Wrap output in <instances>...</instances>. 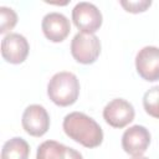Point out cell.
I'll return each instance as SVG.
<instances>
[{"label":"cell","mask_w":159,"mask_h":159,"mask_svg":"<svg viewBox=\"0 0 159 159\" xmlns=\"http://www.w3.org/2000/svg\"><path fill=\"white\" fill-rule=\"evenodd\" d=\"M62 127L71 139L86 148H96L103 142V130L101 125L82 112L68 113L63 118Z\"/></svg>","instance_id":"1"},{"label":"cell","mask_w":159,"mask_h":159,"mask_svg":"<svg viewBox=\"0 0 159 159\" xmlns=\"http://www.w3.org/2000/svg\"><path fill=\"white\" fill-rule=\"evenodd\" d=\"M47 94L50 99L60 107L73 104L80 96V82L77 76L67 71L55 73L48 81Z\"/></svg>","instance_id":"2"},{"label":"cell","mask_w":159,"mask_h":159,"mask_svg":"<svg viewBox=\"0 0 159 159\" xmlns=\"http://www.w3.org/2000/svg\"><path fill=\"white\" fill-rule=\"evenodd\" d=\"M71 53L77 62L91 65L101 53V41L94 34L78 32L71 41Z\"/></svg>","instance_id":"3"},{"label":"cell","mask_w":159,"mask_h":159,"mask_svg":"<svg viewBox=\"0 0 159 159\" xmlns=\"http://www.w3.org/2000/svg\"><path fill=\"white\" fill-rule=\"evenodd\" d=\"M72 21L81 32L94 34L102 25V14L99 9L87 1L77 2L72 10Z\"/></svg>","instance_id":"4"},{"label":"cell","mask_w":159,"mask_h":159,"mask_svg":"<svg viewBox=\"0 0 159 159\" xmlns=\"http://www.w3.org/2000/svg\"><path fill=\"white\" fill-rule=\"evenodd\" d=\"M134 107L123 98H114L103 108V118L113 128H124L134 119Z\"/></svg>","instance_id":"5"},{"label":"cell","mask_w":159,"mask_h":159,"mask_svg":"<svg viewBox=\"0 0 159 159\" xmlns=\"http://www.w3.org/2000/svg\"><path fill=\"white\" fill-rule=\"evenodd\" d=\"M22 128L32 137H42L50 128V116L45 107L30 104L22 113Z\"/></svg>","instance_id":"6"},{"label":"cell","mask_w":159,"mask_h":159,"mask_svg":"<svg viewBox=\"0 0 159 159\" xmlns=\"http://www.w3.org/2000/svg\"><path fill=\"white\" fill-rule=\"evenodd\" d=\"M135 68L138 75L148 81H159V47L145 46L135 56Z\"/></svg>","instance_id":"7"},{"label":"cell","mask_w":159,"mask_h":159,"mask_svg":"<svg viewBox=\"0 0 159 159\" xmlns=\"http://www.w3.org/2000/svg\"><path fill=\"white\" fill-rule=\"evenodd\" d=\"M29 42L25 36L17 32H10L4 36L1 41V56L12 65L22 63L29 55Z\"/></svg>","instance_id":"8"},{"label":"cell","mask_w":159,"mask_h":159,"mask_svg":"<svg viewBox=\"0 0 159 159\" xmlns=\"http://www.w3.org/2000/svg\"><path fill=\"white\" fill-rule=\"evenodd\" d=\"M150 144L149 130L139 124L132 125L122 135V148L127 154L133 157L143 155Z\"/></svg>","instance_id":"9"},{"label":"cell","mask_w":159,"mask_h":159,"mask_svg":"<svg viewBox=\"0 0 159 159\" xmlns=\"http://www.w3.org/2000/svg\"><path fill=\"white\" fill-rule=\"evenodd\" d=\"M41 29L47 40L52 42H61L68 36L71 31V25L70 20L63 14L48 12L42 19Z\"/></svg>","instance_id":"10"},{"label":"cell","mask_w":159,"mask_h":159,"mask_svg":"<svg viewBox=\"0 0 159 159\" xmlns=\"http://www.w3.org/2000/svg\"><path fill=\"white\" fill-rule=\"evenodd\" d=\"M36 159H83L81 153L56 140H45L37 148Z\"/></svg>","instance_id":"11"},{"label":"cell","mask_w":159,"mask_h":159,"mask_svg":"<svg viewBox=\"0 0 159 159\" xmlns=\"http://www.w3.org/2000/svg\"><path fill=\"white\" fill-rule=\"evenodd\" d=\"M29 143L21 137H14L5 142L1 149V159H29Z\"/></svg>","instance_id":"12"},{"label":"cell","mask_w":159,"mask_h":159,"mask_svg":"<svg viewBox=\"0 0 159 159\" xmlns=\"http://www.w3.org/2000/svg\"><path fill=\"white\" fill-rule=\"evenodd\" d=\"M143 107L150 117L159 119V86H154L144 93Z\"/></svg>","instance_id":"13"},{"label":"cell","mask_w":159,"mask_h":159,"mask_svg":"<svg viewBox=\"0 0 159 159\" xmlns=\"http://www.w3.org/2000/svg\"><path fill=\"white\" fill-rule=\"evenodd\" d=\"M16 22L17 15L14 11V9L7 6H0V34H6L10 30H12Z\"/></svg>","instance_id":"14"},{"label":"cell","mask_w":159,"mask_h":159,"mask_svg":"<svg viewBox=\"0 0 159 159\" xmlns=\"http://www.w3.org/2000/svg\"><path fill=\"white\" fill-rule=\"evenodd\" d=\"M120 5L124 7L125 11L128 12H133V14H138V12H143L145 11L150 5H152V1L150 0H137V1H125V0H122L120 1Z\"/></svg>","instance_id":"15"},{"label":"cell","mask_w":159,"mask_h":159,"mask_svg":"<svg viewBox=\"0 0 159 159\" xmlns=\"http://www.w3.org/2000/svg\"><path fill=\"white\" fill-rule=\"evenodd\" d=\"M132 159H149V158H147V157H143V155H140V157H133Z\"/></svg>","instance_id":"16"}]
</instances>
